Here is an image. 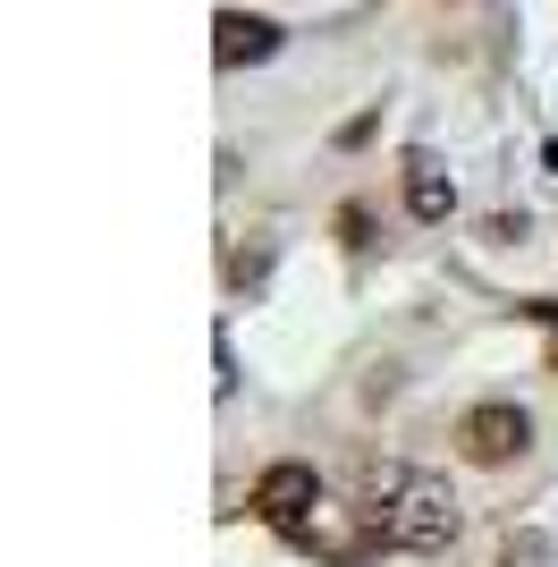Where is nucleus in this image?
<instances>
[{"mask_svg":"<svg viewBox=\"0 0 558 567\" xmlns=\"http://www.w3.org/2000/svg\"><path fill=\"white\" fill-rule=\"evenodd\" d=\"M355 499H364L390 550H415V559H441L448 543L465 534L457 517V492H448L441 474H415V466H390V457H364L355 466Z\"/></svg>","mask_w":558,"mask_h":567,"instance_id":"f257e3e1","label":"nucleus"},{"mask_svg":"<svg viewBox=\"0 0 558 567\" xmlns=\"http://www.w3.org/2000/svg\"><path fill=\"white\" fill-rule=\"evenodd\" d=\"M279 543L304 550V559H330V567H372L381 550H390V534H381V517H372L364 499H330L322 492V508H304Z\"/></svg>","mask_w":558,"mask_h":567,"instance_id":"f03ea898","label":"nucleus"},{"mask_svg":"<svg viewBox=\"0 0 558 567\" xmlns=\"http://www.w3.org/2000/svg\"><path fill=\"white\" fill-rule=\"evenodd\" d=\"M534 450V415L508 399H483L457 415V457L465 466H516V457Z\"/></svg>","mask_w":558,"mask_h":567,"instance_id":"7ed1b4c3","label":"nucleus"},{"mask_svg":"<svg viewBox=\"0 0 558 567\" xmlns=\"http://www.w3.org/2000/svg\"><path fill=\"white\" fill-rule=\"evenodd\" d=\"M304 508H322V474H313V466L279 457V466H262V474H255V517L271 525V534H288Z\"/></svg>","mask_w":558,"mask_h":567,"instance_id":"20e7f679","label":"nucleus"},{"mask_svg":"<svg viewBox=\"0 0 558 567\" xmlns=\"http://www.w3.org/2000/svg\"><path fill=\"white\" fill-rule=\"evenodd\" d=\"M271 51H279L271 18H246V9H220V18H211V60H220V69H246V60H271Z\"/></svg>","mask_w":558,"mask_h":567,"instance_id":"39448f33","label":"nucleus"},{"mask_svg":"<svg viewBox=\"0 0 558 567\" xmlns=\"http://www.w3.org/2000/svg\"><path fill=\"white\" fill-rule=\"evenodd\" d=\"M406 213L415 220H448L457 213V187H448L441 153H406Z\"/></svg>","mask_w":558,"mask_h":567,"instance_id":"423d86ee","label":"nucleus"},{"mask_svg":"<svg viewBox=\"0 0 558 567\" xmlns=\"http://www.w3.org/2000/svg\"><path fill=\"white\" fill-rule=\"evenodd\" d=\"M499 567H541V559H534V550H508V559H499Z\"/></svg>","mask_w":558,"mask_h":567,"instance_id":"0eeeda50","label":"nucleus"},{"mask_svg":"<svg viewBox=\"0 0 558 567\" xmlns=\"http://www.w3.org/2000/svg\"><path fill=\"white\" fill-rule=\"evenodd\" d=\"M550 364H558V339H550Z\"/></svg>","mask_w":558,"mask_h":567,"instance_id":"6e6552de","label":"nucleus"}]
</instances>
